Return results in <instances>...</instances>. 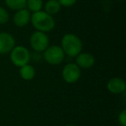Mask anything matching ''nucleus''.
Wrapping results in <instances>:
<instances>
[{
	"label": "nucleus",
	"instance_id": "nucleus-1",
	"mask_svg": "<svg viewBox=\"0 0 126 126\" xmlns=\"http://www.w3.org/2000/svg\"><path fill=\"white\" fill-rule=\"evenodd\" d=\"M61 47L62 48L65 55L75 58L79 53L82 52L83 42L77 35L67 33L61 37Z\"/></svg>",
	"mask_w": 126,
	"mask_h": 126
},
{
	"label": "nucleus",
	"instance_id": "nucleus-2",
	"mask_svg": "<svg viewBox=\"0 0 126 126\" xmlns=\"http://www.w3.org/2000/svg\"><path fill=\"white\" fill-rule=\"evenodd\" d=\"M30 23L35 30L44 33L52 31L55 27V20L54 16L47 14L43 10L31 13Z\"/></svg>",
	"mask_w": 126,
	"mask_h": 126
},
{
	"label": "nucleus",
	"instance_id": "nucleus-3",
	"mask_svg": "<svg viewBox=\"0 0 126 126\" xmlns=\"http://www.w3.org/2000/svg\"><path fill=\"white\" fill-rule=\"evenodd\" d=\"M10 59L13 65L21 67L30 63L31 54L24 46H15L10 53Z\"/></svg>",
	"mask_w": 126,
	"mask_h": 126
},
{
	"label": "nucleus",
	"instance_id": "nucleus-4",
	"mask_svg": "<svg viewBox=\"0 0 126 126\" xmlns=\"http://www.w3.org/2000/svg\"><path fill=\"white\" fill-rule=\"evenodd\" d=\"M65 54L61 46L49 45L43 52V58L45 61L52 66L60 65L65 60Z\"/></svg>",
	"mask_w": 126,
	"mask_h": 126
},
{
	"label": "nucleus",
	"instance_id": "nucleus-5",
	"mask_svg": "<svg viewBox=\"0 0 126 126\" xmlns=\"http://www.w3.org/2000/svg\"><path fill=\"white\" fill-rule=\"evenodd\" d=\"M50 39L47 33L37 31L31 34L30 37V45L31 48L36 53H43L45 49L49 46Z\"/></svg>",
	"mask_w": 126,
	"mask_h": 126
},
{
	"label": "nucleus",
	"instance_id": "nucleus-6",
	"mask_svg": "<svg viewBox=\"0 0 126 126\" xmlns=\"http://www.w3.org/2000/svg\"><path fill=\"white\" fill-rule=\"evenodd\" d=\"M61 77L67 84H74L81 77V69L76 63H67L61 71Z\"/></svg>",
	"mask_w": 126,
	"mask_h": 126
},
{
	"label": "nucleus",
	"instance_id": "nucleus-7",
	"mask_svg": "<svg viewBox=\"0 0 126 126\" xmlns=\"http://www.w3.org/2000/svg\"><path fill=\"white\" fill-rule=\"evenodd\" d=\"M16 46V40L8 32H0V54H10Z\"/></svg>",
	"mask_w": 126,
	"mask_h": 126
},
{
	"label": "nucleus",
	"instance_id": "nucleus-8",
	"mask_svg": "<svg viewBox=\"0 0 126 126\" xmlns=\"http://www.w3.org/2000/svg\"><path fill=\"white\" fill-rule=\"evenodd\" d=\"M75 63L79 68L89 69L95 64V57L88 52H81L75 57Z\"/></svg>",
	"mask_w": 126,
	"mask_h": 126
},
{
	"label": "nucleus",
	"instance_id": "nucleus-9",
	"mask_svg": "<svg viewBox=\"0 0 126 126\" xmlns=\"http://www.w3.org/2000/svg\"><path fill=\"white\" fill-rule=\"evenodd\" d=\"M107 89L112 94H122L126 91V83L120 77H113L107 82Z\"/></svg>",
	"mask_w": 126,
	"mask_h": 126
},
{
	"label": "nucleus",
	"instance_id": "nucleus-10",
	"mask_svg": "<svg viewBox=\"0 0 126 126\" xmlns=\"http://www.w3.org/2000/svg\"><path fill=\"white\" fill-rule=\"evenodd\" d=\"M30 18H31V12L25 8L15 12V14L13 15L12 21L16 27L23 28L30 23Z\"/></svg>",
	"mask_w": 126,
	"mask_h": 126
},
{
	"label": "nucleus",
	"instance_id": "nucleus-11",
	"mask_svg": "<svg viewBox=\"0 0 126 126\" xmlns=\"http://www.w3.org/2000/svg\"><path fill=\"white\" fill-rule=\"evenodd\" d=\"M19 75L23 80L30 81L35 78V69L30 63L23 67H19Z\"/></svg>",
	"mask_w": 126,
	"mask_h": 126
},
{
	"label": "nucleus",
	"instance_id": "nucleus-12",
	"mask_svg": "<svg viewBox=\"0 0 126 126\" xmlns=\"http://www.w3.org/2000/svg\"><path fill=\"white\" fill-rule=\"evenodd\" d=\"M43 8L45 12L54 16V15H57L61 11V5L58 0H47L43 4Z\"/></svg>",
	"mask_w": 126,
	"mask_h": 126
},
{
	"label": "nucleus",
	"instance_id": "nucleus-13",
	"mask_svg": "<svg viewBox=\"0 0 126 126\" xmlns=\"http://www.w3.org/2000/svg\"><path fill=\"white\" fill-rule=\"evenodd\" d=\"M27 0H4V4L6 7L11 11H19L26 8Z\"/></svg>",
	"mask_w": 126,
	"mask_h": 126
},
{
	"label": "nucleus",
	"instance_id": "nucleus-14",
	"mask_svg": "<svg viewBox=\"0 0 126 126\" xmlns=\"http://www.w3.org/2000/svg\"><path fill=\"white\" fill-rule=\"evenodd\" d=\"M43 1L42 0H27L26 9L31 13L42 11L43 9Z\"/></svg>",
	"mask_w": 126,
	"mask_h": 126
},
{
	"label": "nucleus",
	"instance_id": "nucleus-15",
	"mask_svg": "<svg viewBox=\"0 0 126 126\" xmlns=\"http://www.w3.org/2000/svg\"><path fill=\"white\" fill-rule=\"evenodd\" d=\"M10 13L6 8L0 6V25H4L9 22Z\"/></svg>",
	"mask_w": 126,
	"mask_h": 126
},
{
	"label": "nucleus",
	"instance_id": "nucleus-16",
	"mask_svg": "<svg viewBox=\"0 0 126 126\" xmlns=\"http://www.w3.org/2000/svg\"><path fill=\"white\" fill-rule=\"evenodd\" d=\"M118 123L120 124L121 126H126V110L124 109L120 111L118 114V117H117Z\"/></svg>",
	"mask_w": 126,
	"mask_h": 126
},
{
	"label": "nucleus",
	"instance_id": "nucleus-17",
	"mask_svg": "<svg viewBox=\"0 0 126 126\" xmlns=\"http://www.w3.org/2000/svg\"><path fill=\"white\" fill-rule=\"evenodd\" d=\"M58 1H59V3L61 4V7L68 8V7H71V6L74 5L78 0H58Z\"/></svg>",
	"mask_w": 126,
	"mask_h": 126
},
{
	"label": "nucleus",
	"instance_id": "nucleus-18",
	"mask_svg": "<svg viewBox=\"0 0 126 126\" xmlns=\"http://www.w3.org/2000/svg\"><path fill=\"white\" fill-rule=\"evenodd\" d=\"M65 126H75V125H74V124H67V125H65Z\"/></svg>",
	"mask_w": 126,
	"mask_h": 126
}]
</instances>
